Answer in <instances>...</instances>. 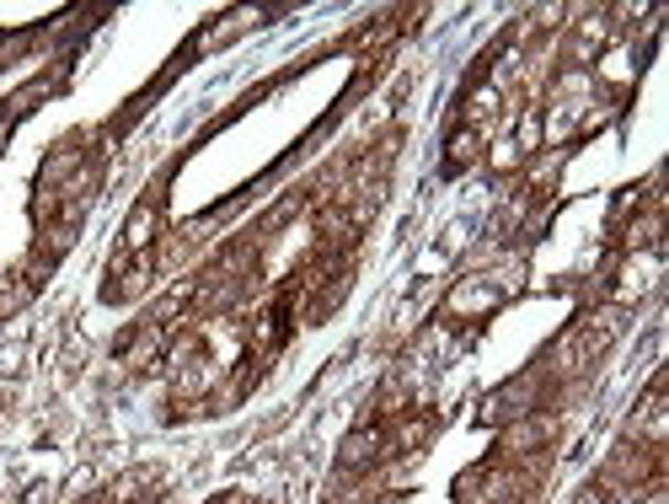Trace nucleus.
Segmentation results:
<instances>
[{"label":"nucleus","instance_id":"obj_7","mask_svg":"<svg viewBox=\"0 0 669 504\" xmlns=\"http://www.w3.org/2000/svg\"><path fill=\"white\" fill-rule=\"evenodd\" d=\"M659 237H665V216H659V210H648V216H637L633 225H627V252L654 248Z\"/></svg>","mask_w":669,"mask_h":504},{"label":"nucleus","instance_id":"obj_3","mask_svg":"<svg viewBox=\"0 0 669 504\" xmlns=\"http://www.w3.org/2000/svg\"><path fill=\"white\" fill-rule=\"evenodd\" d=\"M65 86V71H49V75H38V81H28V86H17L6 103H0V124L6 118H22V113H33V108H43L54 92Z\"/></svg>","mask_w":669,"mask_h":504},{"label":"nucleus","instance_id":"obj_5","mask_svg":"<svg viewBox=\"0 0 669 504\" xmlns=\"http://www.w3.org/2000/svg\"><path fill=\"white\" fill-rule=\"evenodd\" d=\"M482 145H488V140H482V129H477V124L456 129V135L445 140V167H450V172H466V167L482 156Z\"/></svg>","mask_w":669,"mask_h":504},{"label":"nucleus","instance_id":"obj_4","mask_svg":"<svg viewBox=\"0 0 669 504\" xmlns=\"http://www.w3.org/2000/svg\"><path fill=\"white\" fill-rule=\"evenodd\" d=\"M156 231H161V204H135V216L124 225V258H140L150 242H156Z\"/></svg>","mask_w":669,"mask_h":504},{"label":"nucleus","instance_id":"obj_8","mask_svg":"<svg viewBox=\"0 0 669 504\" xmlns=\"http://www.w3.org/2000/svg\"><path fill=\"white\" fill-rule=\"evenodd\" d=\"M28 301H33V280H28L22 269L0 280V317H11V312H17V306H28Z\"/></svg>","mask_w":669,"mask_h":504},{"label":"nucleus","instance_id":"obj_6","mask_svg":"<svg viewBox=\"0 0 669 504\" xmlns=\"http://www.w3.org/2000/svg\"><path fill=\"white\" fill-rule=\"evenodd\" d=\"M493 301H498L493 280H466V285L450 295V312H456V317H477V312H488Z\"/></svg>","mask_w":669,"mask_h":504},{"label":"nucleus","instance_id":"obj_2","mask_svg":"<svg viewBox=\"0 0 669 504\" xmlns=\"http://www.w3.org/2000/svg\"><path fill=\"white\" fill-rule=\"evenodd\" d=\"M386 456V430H375V424H364V430H353L343 445H338V468L343 472H364L375 468Z\"/></svg>","mask_w":669,"mask_h":504},{"label":"nucleus","instance_id":"obj_1","mask_svg":"<svg viewBox=\"0 0 669 504\" xmlns=\"http://www.w3.org/2000/svg\"><path fill=\"white\" fill-rule=\"evenodd\" d=\"M156 280V258L140 252V258H124L118 252V263L107 269V301H140L145 290Z\"/></svg>","mask_w":669,"mask_h":504}]
</instances>
